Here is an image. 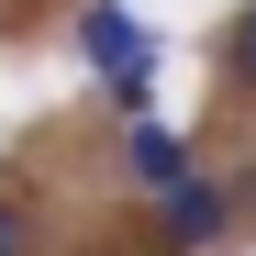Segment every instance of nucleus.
<instances>
[{
  "label": "nucleus",
  "mask_w": 256,
  "mask_h": 256,
  "mask_svg": "<svg viewBox=\"0 0 256 256\" xmlns=\"http://www.w3.org/2000/svg\"><path fill=\"white\" fill-rule=\"evenodd\" d=\"M156 223H167V245L200 256V245H223L234 223H256V178H200V167H190V178L156 200Z\"/></svg>",
  "instance_id": "obj_2"
},
{
  "label": "nucleus",
  "mask_w": 256,
  "mask_h": 256,
  "mask_svg": "<svg viewBox=\"0 0 256 256\" xmlns=\"http://www.w3.org/2000/svg\"><path fill=\"white\" fill-rule=\"evenodd\" d=\"M223 90H234V100H256V0L223 22Z\"/></svg>",
  "instance_id": "obj_4"
},
{
  "label": "nucleus",
  "mask_w": 256,
  "mask_h": 256,
  "mask_svg": "<svg viewBox=\"0 0 256 256\" xmlns=\"http://www.w3.org/2000/svg\"><path fill=\"white\" fill-rule=\"evenodd\" d=\"M0 256H34V212H22L12 190H0Z\"/></svg>",
  "instance_id": "obj_5"
},
{
  "label": "nucleus",
  "mask_w": 256,
  "mask_h": 256,
  "mask_svg": "<svg viewBox=\"0 0 256 256\" xmlns=\"http://www.w3.org/2000/svg\"><path fill=\"white\" fill-rule=\"evenodd\" d=\"M78 56H90L100 100H112L122 122H145V78H156V45H145V22L122 12V0H90V12H78Z\"/></svg>",
  "instance_id": "obj_1"
},
{
  "label": "nucleus",
  "mask_w": 256,
  "mask_h": 256,
  "mask_svg": "<svg viewBox=\"0 0 256 256\" xmlns=\"http://www.w3.org/2000/svg\"><path fill=\"white\" fill-rule=\"evenodd\" d=\"M122 167H134V178L167 200V190L190 178V134H167V122H122Z\"/></svg>",
  "instance_id": "obj_3"
}]
</instances>
